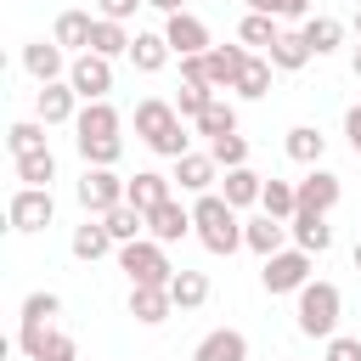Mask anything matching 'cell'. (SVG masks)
<instances>
[{
    "mask_svg": "<svg viewBox=\"0 0 361 361\" xmlns=\"http://www.w3.org/2000/svg\"><path fill=\"white\" fill-rule=\"evenodd\" d=\"M209 158H214L220 169H243V164H248V135H237V130H231V135L209 141Z\"/></svg>",
    "mask_w": 361,
    "mask_h": 361,
    "instance_id": "cell-41",
    "label": "cell"
},
{
    "mask_svg": "<svg viewBox=\"0 0 361 361\" xmlns=\"http://www.w3.org/2000/svg\"><path fill=\"white\" fill-rule=\"evenodd\" d=\"M56 310H62V299H56L51 288H34V293L23 299V310H17V327H51Z\"/></svg>",
    "mask_w": 361,
    "mask_h": 361,
    "instance_id": "cell-38",
    "label": "cell"
},
{
    "mask_svg": "<svg viewBox=\"0 0 361 361\" xmlns=\"http://www.w3.org/2000/svg\"><path fill=\"white\" fill-rule=\"evenodd\" d=\"M338 197H344V180L333 169H322V164L305 169V180H299V214H333Z\"/></svg>",
    "mask_w": 361,
    "mask_h": 361,
    "instance_id": "cell-11",
    "label": "cell"
},
{
    "mask_svg": "<svg viewBox=\"0 0 361 361\" xmlns=\"http://www.w3.org/2000/svg\"><path fill=\"white\" fill-rule=\"evenodd\" d=\"M135 135H141L158 158H186V152H192L186 118H180V113H175V102H164V96L135 102Z\"/></svg>",
    "mask_w": 361,
    "mask_h": 361,
    "instance_id": "cell-1",
    "label": "cell"
},
{
    "mask_svg": "<svg viewBox=\"0 0 361 361\" xmlns=\"http://www.w3.org/2000/svg\"><path fill=\"white\" fill-rule=\"evenodd\" d=\"M23 68H28V79H39V85H56V79H68V51L56 45V39H28L23 45Z\"/></svg>",
    "mask_w": 361,
    "mask_h": 361,
    "instance_id": "cell-12",
    "label": "cell"
},
{
    "mask_svg": "<svg viewBox=\"0 0 361 361\" xmlns=\"http://www.w3.org/2000/svg\"><path fill=\"white\" fill-rule=\"evenodd\" d=\"M11 164H17V180H23V186H51V180H56V152H51V147L23 152V158H11Z\"/></svg>",
    "mask_w": 361,
    "mask_h": 361,
    "instance_id": "cell-36",
    "label": "cell"
},
{
    "mask_svg": "<svg viewBox=\"0 0 361 361\" xmlns=\"http://www.w3.org/2000/svg\"><path fill=\"white\" fill-rule=\"evenodd\" d=\"M164 39H169V51H175V56H209V51H214L209 23H203V17H192V11L164 17Z\"/></svg>",
    "mask_w": 361,
    "mask_h": 361,
    "instance_id": "cell-10",
    "label": "cell"
},
{
    "mask_svg": "<svg viewBox=\"0 0 361 361\" xmlns=\"http://www.w3.org/2000/svg\"><path fill=\"white\" fill-rule=\"evenodd\" d=\"M350 73H355V79H361V45H355V56H350Z\"/></svg>",
    "mask_w": 361,
    "mask_h": 361,
    "instance_id": "cell-50",
    "label": "cell"
},
{
    "mask_svg": "<svg viewBox=\"0 0 361 361\" xmlns=\"http://www.w3.org/2000/svg\"><path fill=\"white\" fill-rule=\"evenodd\" d=\"M344 141H350V152L361 158V102H355V107H344Z\"/></svg>",
    "mask_w": 361,
    "mask_h": 361,
    "instance_id": "cell-46",
    "label": "cell"
},
{
    "mask_svg": "<svg viewBox=\"0 0 361 361\" xmlns=\"http://www.w3.org/2000/svg\"><path fill=\"white\" fill-rule=\"evenodd\" d=\"M276 34H282V23H276V17H259V11H248V17L237 23V45H248L254 56H259V51H271V45H276Z\"/></svg>",
    "mask_w": 361,
    "mask_h": 361,
    "instance_id": "cell-31",
    "label": "cell"
},
{
    "mask_svg": "<svg viewBox=\"0 0 361 361\" xmlns=\"http://www.w3.org/2000/svg\"><path fill=\"white\" fill-rule=\"evenodd\" d=\"M73 197H79V209L85 214H113L118 203H130V180L118 175V169H90L85 164V175H79V186H73Z\"/></svg>",
    "mask_w": 361,
    "mask_h": 361,
    "instance_id": "cell-5",
    "label": "cell"
},
{
    "mask_svg": "<svg viewBox=\"0 0 361 361\" xmlns=\"http://www.w3.org/2000/svg\"><path fill=\"white\" fill-rule=\"evenodd\" d=\"M310 6H316V0H282V23H299V28H305V23L316 17Z\"/></svg>",
    "mask_w": 361,
    "mask_h": 361,
    "instance_id": "cell-47",
    "label": "cell"
},
{
    "mask_svg": "<svg viewBox=\"0 0 361 361\" xmlns=\"http://www.w3.org/2000/svg\"><path fill=\"white\" fill-rule=\"evenodd\" d=\"M322 361H361V338L333 333V338H327V350H322Z\"/></svg>",
    "mask_w": 361,
    "mask_h": 361,
    "instance_id": "cell-43",
    "label": "cell"
},
{
    "mask_svg": "<svg viewBox=\"0 0 361 361\" xmlns=\"http://www.w3.org/2000/svg\"><path fill=\"white\" fill-rule=\"evenodd\" d=\"M192 361H248V338H243L237 327H214V333L197 338Z\"/></svg>",
    "mask_w": 361,
    "mask_h": 361,
    "instance_id": "cell-19",
    "label": "cell"
},
{
    "mask_svg": "<svg viewBox=\"0 0 361 361\" xmlns=\"http://www.w3.org/2000/svg\"><path fill=\"white\" fill-rule=\"evenodd\" d=\"M186 231H192V209H180L175 197H169V203H158V209L147 214V237H152V243H164V248H169V243H180Z\"/></svg>",
    "mask_w": 361,
    "mask_h": 361,
    "instance_id": "cell-17",
    "label": "cell"
},
{
    "mask_svg": "<svg viewBox=\"0 0 361 361\" xmlns=\"http://www.w3.org/2000/svg\"><path fill=\"white\" fill-rule=\"evenodd\" d=\"M130 316H135L141 327H158V322H169V316H175V299H169V288H130Z\"/></svg>",
    "mask_w": 361,
    "mask_h": 361,
    "instance_id": "cell-24",
    "label": "cell"
},
{
    "mask_svg": "<svg viewBox=\"0 0 361 361\" xmlns=\"http://www.w3.org/2000/svg\"><path fill=\"white\" fill-rule=\"evenodd\" d=\"M118 107L113 102H85L79 118H73V141H102V135H118Z\"/></svg>",
    "mask_w": 361,
    "mask_h": 361,
    "instance_id": "cell-16",
    "label": "cell"
},
{
    "mask_svg": "<svg viewBox=\"0 0 361 361\" xmlns=\"http://www.w3.org/2000/svg\"><path fill=\"white\" fill-rule=\"evenodd\" d=\"M350 259H355V271H361V243H355V248H350Z\"/></svg>",
    "mask_w": 361,
    "mask_h": 361,
    "instance_id": "cell-51",
    "label": "cell"
},
{
    "mask_svg": "<svg viewBox=\"0 0 361 361\" xmlns=\"http://www.w3.org/2000/svg\"><path fill=\"white\" fill-rule=\"evenodd\" d=\"M288 237H293V248H305V254H327V248H333L327 214H293V220H288Z\"/></svg>",
    "mask_w": 361,
    "mask_h": 361,
    "instance_id": "cell-23",
    "label": "cell"
},
{
    "mask_svg": "<svg viewBox=\"0 0 361 361\" xmlns=\"http://www.w3.org/2000/svg\"><path fill=\"white\" fill-rule=\"evenodd\" d=\"M192 231L209 254H237L243 248V214L220 197V192H203L192 197Z\"/></svg>",
    "mask_w": 361,
    "mask_h": 361,
    "instance_id": "cell-3",
    "label": "cell"
},
{
    "mask_svg": "<svg viewBox=\"0 0 361 361\" xmlns=\"http://www.w3.org/2000/svg\"><path fill=\"white\" fill-rule=\"evenodd\" d=\"M68 85H73L79 102H107V90H113V62L96 56V51H79L73 68H68Z\"/></svg>",
    "mask_w": 361,
    "mask_h": 361,
    "instance_id": "cell-8",
    "label": "cell"
},
{
    "mask_svg": "<svg viewBox=\"0 0 361 361\" xmlns=\"http://www.w3.org/2000/svg\"><path fill=\"white\" fill-rule=\"evenodd\" d=\"M271 73H276V68H271V56H248V62H243V73H237V85H231V90H237V96H243V102H259V96H265V90H271Z\"/></svg>",
    "mask_w": 361,
    "mask_h": 361,
    "instance_id": "cell-35",
    "label": "cell"
},
{
    "mask_svg": "<svg viewBox=\"0 0 361 361\" xmlns=\"http://www.w3.org/2000/svg\"><path fill=\"white\" fill-rule=\"evenodd\" d=\"M17 350L28 361H79V344L62 327H17Z\"/></svg>",
    "mask_w": 361,
    "mask_h": 361,
    "instance_id": "cell-9",
    "label": "cell"
},
{
    "mask_svg": "<svg viewBox=\"0 0 361 361\" xmlns=\"http://www.w3.org/2000/svg\"><path fill=\"white\" fill-rule=\"evenodd\" d=\"M175 197V180L169 175H158V169H135L130 175V203L141 209V214H152L158 203H169Z\"/></svg>",
    "mask_w": 361,
    "mask_h": 361,
    "instance_id": "cell-20",
    "label": "cell"
},
{
    "mask_svg": "<svg viewBox=\"0 0 361 361\" xmlns=\"http://www.w3.org/2000/svg\"><path fill=\"white\" fill-rule=\"evenodd\" d=\"M214 96H220V90H214V85H180V90H175V113H180V118H192V124H197V113H203V107H209V102H214Z\"/></svg>",
    "mask_w": 361,
    "mask_h": 361,
    "instance_id": "cell-42",
    "label": "cell"
},
{
    "mask_svg": "<svg viewBox=\"0 0 361 361\" xmlns=\"http://www.w3.org/2000/svg\"><path fill=\"white\" fill-rule=\"evenodd\" d=\"M169 299H175V310H197V305H209V276L180 265L175 282H169Z\"/></svg>",
    "mask_w": 361,
    "mask_h": 361,
    "instance_id": "cell-34",
    "label": "cell"
},
{
    "mask_svg": "<svg viewBox=\"0 0 361 361\" xmlns=\"http://www.w3.org/2000/svg\"><path fill=\"white\" fill-rule=\"evenodd\" d=\"M90 34H96V17H90V11H56L51 39H56L62 51H90Z\"/></svg>",
    "mask_w": 361,
    "mask_h": 361,
    "instance_id": "cell-25",
    "label": "cell"
},
{
    "mask_svg": "<svg viewBox=\"0 0 361 361\" xmlns=\"http://www.w3.org/2000/svg\"><path fill=\"white\" fill-rule=\"evenodd\" d=\"M355 34H361V11H355Z\"/></svg>",
    "mask_w": 361,
    "mask_h": 361,
    "instance_id": "cell-52",
    "label": "cell"
},
{
    "mask_svg": "<svg viewBox=\"0 0 361 361\" xmlns=\"http://www.w3.org/2000/svg\"><path fill=\"white\" fill-rule=\"evenodd\" d=\"M310 259H316V254H305V248H282V254H271V259L259 265V282H265V293H271V299H282V293H299V288L310 282Z\"/></svg>",
    "mask_w": 361,
    "mask_h": 361,
    "instance_id": "cell-7",
    "label": "cell"
},
{
    "mask_svg": "<svg viewBox=\"0 0 361 361\" xmlns=\"http://www.w3.org/2000/svg\"><path fill=\"white\" fill-rule=\"evenodd\" d=\"M338 316H344V293H338V282H322V276H310L299 293H293V327L305 333V338H333L338 333Z\"/></svg>",
    "mask_w": 361,
    "mask_h": 361,
    "instance_id": "cell-2",
    "label": "cell"
},
{
    "mask_svg": "<svg viewBox=\"0 0 361 361\" xmlns=\"http://www.w3.org/2000/svg\"><path fill=\"white\" fill-rule=\"evenodd\" d=\"M118 271L130 276V288H169L175 282V265H169V248L141 237V243H124L118 248Z\"/></svg>",
    "mask_w": 361,
    "mask_h": 361,
    "instance_id": "cell-4",
    "label": "cell"
},
{
    "mask_svg": "<svg viewBox=\"0 0 361 361\" xmlns=\"http://www.w3.org/2000/svg\"><path fill=\"white\" fill-rule=\"evenodd\" d=\"M248 11H259V17H276V23H282V0H248Z\"/></svg>",
    "mask_w": 361,
    "mask_h": 361,
    "instance_id": "cell-48",
    "label": "cell"
},
{
    "mask_svg": "<svg viewBox=\"0 0 361 361\" xmlns=\"http://www.w3.org/2000/svg\"><path fill=\"white\" fill-rule=\"evenodd\" d=\"M180 85H209V56H180Z\"/></svg>",
    "mask_w": 361,
    "mask_h": 361,
    "instance_id": "cell-45",
    "label": "cell"
},
{
    "mask_svg": "<svg viewBox=\"0 0 361 361\" xmlns=\"http://www.w3.org/2000/svg\"><path fill=\"white\" fill-rule=\"evenodd\" d=\"M102 226H107V237L124 248V243H141L147 237V214L135 209V203H118L113 214H102Z\"/></svg>",
    "mask_w": 361,
    "mask_h": 361,
    "instance_id": "cell-30",
    "label": "cell"
},
{
    "mask_svg": "<svg viewBox=\"0 0 361 361\" xmlns=\"http://www.w3.org/2000/svg\"><path fill=\"white\" fill-rule=\"evenodd\" d=\"M259 214H271V220H293L299 214V180H265V192H259Z\"/></svg>",
    "mask_w": 361,
    "mask_h": 361,
    "instance_id": "cell-29",
    "label": "cell"
},
{
    "mask_svg": "<svg viewBox=\"0 0 361 361\" xmlns=\"http://www.w3.org/2000/svg\"><path fill=\"white\" fill-rule=\"evenodd\" d=\"M282 243H288V220H271V214H254V220H243V248H254L259 259L282 254Z\"/></svg>",
    "mask_w": 361,
    "mask_h": 361,
    "instance_id": "cell-18",
    "label": "cell"
},
{
    "mask_svg": "<svg viewBox=\"0 0 361 361\" xmlns=\"http://www.w3.org/2000/svg\"><path fill=\"white\" fill-rule=\"evenodd\" d=\"M180 192H192V197H203V192H214V180H220V164L209 158V152H186V158H175V175H169Z\"/></svg>",
    "mask_w": 361,
    "mask_h": 361,
    "instance_id": "cell-14",
    "label": "cell"
},
{
    "mask_svg": "<svg viewBox=\"0 0 361 361\" xmlns=\"http://www.w3.org/2000/svg\"><path fill=\"white\" fill-rule=\"evenodd\" d=\"M6 220H11V231H23V237L45 231V226L56 220V197H51V186H17V192L6 197Z\"/></svg>",
    "mask_w": 361,
    "mask_h": 361,
    "instance_id": "cell-6",
    "label": "cell"
},
{
    "mask_svg": "<svg viewBox=\"0 0 361 361\" xmlns=\"http://www.w3.org/2000/svg\"><path fill=\"white\" fill-rule=\"evenodd\" d=\"M282 152H288L293 164L316 169V164H322V152H327V135H322L316 124H293V130H288V141H282Z\"/></svg>",
    "mask_w": 361,
    "mask_h": 361,
    "instance_id": "cell-27",
    "label": "cell"
},
{
    "mask_svg": "<svg viewBox=\"0 0 361 361\" xmlns=\"http://www.w3.org/2000/svg\"><path fill=\"white\" fill-rule=\"evenodd\" d=\"M68 248H73V259H85V265H96V259H107V254H118V243L107 237V226H102L96 214H85V226H73V237H68Z\"/></svg>",
    "mask_w": 361,
    "mask_h": 361,
    "instance_id": "cell-15",
    "label": "cell"
},
{
    "mask_svg": "<svg viewBox=\"0 0 361 361\" xmlns=\"http://www.w3.org/2000/svg\"><path fill=\"white\" fill-rule=\"evenodd\" d=\"M259 192H265V175H254L248 164H243V169H226V180H220V197H226L237 214H243V209H254V203H259Z\"/></svg>",
    "mask_w": 361,
    "mask_h": 361,
    "instance_id": "cell-22",
    "label": "cell"
},
{
    "mask_svg": "<svg viewBox=\"0 0 361 361\" xmlns=\"http://www.w3.org/2000/svg\"><path fill=\"white\" fill-rule=\"evenodd\" d=\"M79 96H73V85L68 79H56V85H39V96H34V113H39V124L51 130V124H73L79 118Z\"/></svg>",
    "mask_w": 361,
    "mask_h": 361,
    "instance_id": "cell-13",
    "label": "cell"
},
{
    "mask_svg": "<svg viewBox=\"0 0 361 361\" xmlns=\"http://www.w3.org/2000/svg\"><path fill=\"white\" fill-rule=\"evenodd\" d=\"M237 130V107L226 102V96H214L203 113H197V135H209V141H220V135H231Z\"/></svg>",
    "mask_w": 361,
    "mask_h": 361,
    "instance_id": "cell-37",
    "label": "cell"
},
{
    "mask_svg": "<svg viewBox=\"0 0 361 361\" xmlns=\"http://www.w3.org/2000/svg\"><path fill=\"white\" fill-rule=\"evenodd\" d=\"M79 147V158L90 164V169H113L118 158H124V135H102V141H73Z\"/></svg>",
    "mask_w": 361,
    "mask_h": 361,
    "instance_id": "cell-39",
    "label": "cell"
},
{
    "mask_svg": "<svg viewBox=\"0 0 361 361\" xmlns=\"http://www.w3.org/2000/svg\"><path fill=\"white\" fill-rule=\"evenodd\" d=\"M152 11H164V17H175V11H186V0H147Z\"/></svg>",
    "mask_w": 361,
    "mask_h": 361,
    "instance_id": "cell-49",
    "label": "cell"
},
{
    "mask_svg": "<svg viewBox=\"0 0 361 361\" xmlns=\"http://www.w3.org/2000/svg\"><path fill=\"white\" fill-rule=\"evenodd\" d=\"M265 56H271V68H276V73H299V68L310 62V45H305V34H299V28H282V34H276V45H271Z\"/></svg>",
    "mask_w": 361,
    "mask_h": 361,
    "instance_id": "cell-28",
    "label": "cell"
},
{
    "mask_svg": "<svg viewBox=\"0 0 361 361\" xmlns=\"http://www.w3.org/2000/svg\"><path fill=\"white\" fill-rule=\"evenodd\" d=\"M6 147H11V158L39 152V147H45V124H39V118H17V124L6 130Z\"/></svg>",
    "mask_w": 361,
    "mask_h": 361,
    "instance_id": "cell-40",
    "label": "cell"
},
{
    "mask_svg": "<svg viewBox=\"0 0 361 361\" xmlns=\"http://www.w3.org/2000/svg\"><path fill=\"white\" fill-rule=\"evenodd\" d=\"M130 45H135V34L124 28V23H107V17H96V34H90V51L96 56H130Z\"/></svg>",
    "mask_w": 361,
    "mask_h": 361,
    "instance_id": "cell-33",
    "label": "cell"
},
{
    "mask_svg": "<svg viewBox=\"0 0 361 361\" xmlns=\"http://www.w3.org/2000/svg\"><path fill=\"white\" fill-rule=\"evenodd\" d=\"M299 34H305L310 56H333V51L344 45V23H338V17H310V23L299 28Z\"/></svg>",
    "mask_w": 361,
    "mask_h": 361,
    "instance_id": "cell-32",
    "label": "cell"
},
{
    "mask_svg": "<svg viewBox=\"0 0 361 361\" xmlns=\"http://www.w3.org/2000/svg\"><path fill=\"white\" fill-rule=\"evenodd\" d=\"M169 56H175V51H169L164 28H141V34H135V45H130V62H135V73H158Z\"/></svg>",
    "mask_w": 361,
    "mask_h": 361,
    "instance_id": "cell-26",
    "label": "cell"
},
{
    "mask_svg": "<svg viewBox=\"0 0 361 361\" xmlns=\"http://www.w3.org/2000/svg\"><path fill=\"white\" fill-rule=\"evenodd\" d=\"M248 56H254L248 45H214V51H209V85L226 96V90L237 85V73H243V62H248Z\"/></svg>",
    "mask_w": 361,
    "mask_h": 361,
    "instance_id": "cell-21",
    "label": "cell"
},
{
    "mask_svg": "<svg viewBox=\"0 0 361 361\" xmlns=\"http://www.w3.org/2000/svg\"><path fill=\"white\" fill-rule=\"evenodd\" d=\"M141 6H147V0H96V17H107V23H130Z\"/></svg>",
    "mask_w": 361,
    "mask_h": 361,
    "instance_id": "cell-44",
    "label": "cell"
}]
</instances>
